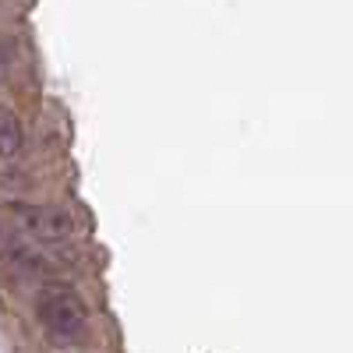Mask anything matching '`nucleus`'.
<instances>
[{
  "label": "nucleus",
  "mask_w": 353,
  "mask_h": 353,
  "mask_svg": "<svg viewBox=\"0 0 353 353\" xmlns=\"http://www.w3.org/2000/svg\"><path fill=\"white\" fill-rule=\"evenodd\" d=\"M36 318L46 329V336L61 346L85 343L88 336V304L74 290H46L36 301Z\"/></svg>",
  "instance_id": "f257e3e1"
},
{
  "label": "nucleus",
  "mask_w": 353,
  "mask_h": 353,
  "mask_svg": "<svg viewBox=\"0 0 353 353\" xmlns=\"http://www.w3.org/2000/svg\"><path fill=\"white\" fill-rule=\"evenodd\" d=\"M11 212L28 233H36L43 244H68L78 230L71 209L68 205H57V201H28V205L14 201Z\"/></svg>",
  "instance_id": "f03ea898"
},
{
  "label": "nucleus",
  "mask_w": 353,
  "mask_h": 353,
  "mask_svg": "<svg viewBox=\"0 0 353 353\" xmlns=\"http://www.w3.org/2000/svg\"><path fill=\"white\" fill-rule=\"evenodd\" d=\"M25 145V131H21V121L11 106L0 103V156H18Z\"/></svg>",
  "instance_id": "7ed1b4c3"
}]
</instances>
